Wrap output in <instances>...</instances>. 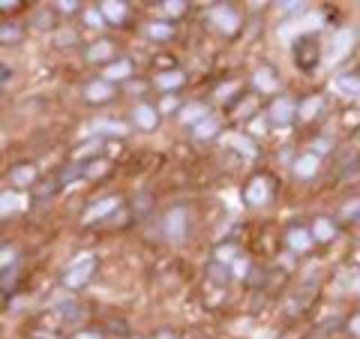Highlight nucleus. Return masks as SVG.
Here are the masks:
<instances>
[{
	"label": "nucleus",
	"instance_id": "nucleus-37",
	"mask_svg": "<svg viewBox=\"0 0 360 339\" xmlns=\"http://www.w3.org/2000/svg\"><path fill=\"white\" fill-rule=\"evenodd\" d=\"M354 228H357V232H360V216H357V219H354Z\"/></svg>",
	"mask_w": 360,
	"mask_h": 339
},
{
	"label": "nucleus",
	"instance_id": "nucleus-27",
	"mask_svg": "<svg viewBox=\"0 0 360 339\" xmlns=\"http://www.w3.org/2000/svg\"><path fill=\"white\" fill-rule=\"evenodd\" d=\"M150 36L153 39H168L172 36V27L168 24H150Z\"/></svg>",
	"mask_w": 360,
	"mask_h": 339
},
{
	"label": "nucleus",
	"instance_id": "nucleus-17",
	"mask_svg": "<svg viewBox=\"0 0 360 339\" xmlns=\"http://www.w3.org/2000/svg\"><path fill=\"white\" fill-rule=\"evenodd\" d=\"M22 39V27L18 24H0V43H18Z\"/></svg>",
	"mask_w": 360,
	"mask_h": 339
},
{
	"label": "nucleus",
	"instance_id": "nucleus-26",
	"mask_svg": "<svg viewBox=\"0 0 360 339\" xmlns=\"http://www.w3.org/2000/svg\"><path fill=\"white\" fill-rule=\"evenodd\" d=\"M228 144L240 147V153H255V144H249L246 138H240V135H232V138H228Z\"/></svg>",
	"mask_w": 360,
	"mask_h": 339
},
{
	"label": "nucleus",
	"instance_id": "nucleus-28",
	"mask_svg": "<svg viewBox=\"0 0 360 339\" xmlns=\"http://www.w3.org/2000/svg\"><path fill=\"white\" fill-rule=\"evenodd\" d=\"M213 126H216L213 121H207V123H204V121H202V123H195V135H213Z\"/></svg>",
	"mask_w": 360,
	"mask_h": 339
},
{
	"label": "nucleus",
	"instance_id": "nucleus-1",
	"mask_svg": "<svg viewBox=\"0 0 360 339\" xmlns=\"http://www.w3.org/2000/svg\"><path fill=\"white\" fill-rule=\"evenodd\" d=\"M294 61L300 69H313L322 61V45H318L315 36H300L294 43Z\"/></svg>",
	"mask_w": 360,
	"mask_h": 339
},
{
	"label": "nucleus",
	"instance_id": "nucleus-7",
	"mask_svg": "<svg viewBox=\"0 0 360 339\" xmlns=\"http://www.w3.org/2000/svg\"><path fill=\"white\" fill-rule=\"evenodd\" d=\"M285 241H288V246H292L294 253H306V249L313 246V234H309L306 228H292Z\"/></svg>",
	"mask_w": 360,
	"mask_h": 339
},
{
	"label": "nucleus",
	"instance_id": "nucleus-20",
	"mask_svg": "<svg viewBox=\"0 0 360 339\" xmlns=\"http://www.w3.org/2000/svg\"><path fill=\"white\" fill-rule=\"evenodd\" d=\"M318 108H322V99L318 96H313V99H306L303 103V108H297V114H300V121H309V117H313Z\"/></svg>",
	"mask_w": 360,
	"mask_h": 339
},
{
	"label": "nucleus",
	"instance_id": "nucleus-23",
	"mask_svg": "<svg viewBox=\"0 0 360 339\" xmlns=\"http://www.w3.org/2000/svg\"><path fill=\"white\" fill-rule=\"evenodd\" d=\"M117 207V198H108V202H103V204H96L93 211H87V219H96V216H103V213H112Z\"/></svg>",
	"mask_w": 360,
	"mask_h": 339
},
{
	"label": "nucleus",
	"instance_id": "nucleus-15",
	"mask_svg": "<svg viewBox=\"0 0 360 339\" xmlns=\"http://www.w3.org/2000/svg\"><path fill=\"white\" fill-rule=\"evenodd\" d=\"M15 282H18V271L13 264L3 267V271H0V292H13Z\"/></svg>",
	"mask_w": 360,
	"mask_h": 339
},
{
	"label": "nucleus",
	"instance_id": "nucleus-34",
	"mask_svg": "<svg viewBox=\"0 0 360 339\" xmlns=\"http://www.w3.org/2000/svg\"><path fill=\"white\" fill-rule=\"evenodd\" d=\"M153 339H177V336H174L172 331H159V333H156Z\"/></svg>",
	"mask_w": 360,
	"mask_h": 339
},
{
	"label": "nucleus",
	"instance_id": "nucleus-36",
	"mask_svg": "<svg viewBox=\"0 0 360 339\" xmlns=\"http://www.w3.org/2000/svg\"><path fill=\"white\" fill-rule=\"evenodd\" d=\"M75 339H99V336H96V333H78Z\"/></svg>",
	"mask_w": 360,
	"mask_h": 339
},
{
	"label": "nucleus",
	"instance_id": "nucleus-12",
	"mask_svg": "<svg viewBox=\"0 0 360 339\" xmlns=\"http://www.w3.org/2000/svg\"><path fill=\"white\" fill-rule=\"evenodd\" d=\"M313 232H315L318 241H333V237H336V225L330 223V219H315V228H313Z\"/></svg>",
	"mask_w": 360,
	"mask_h": 339
},
{
	"label": "nucleus",
	"instance_id": "nucleus-10",
	"mask_svg": "<svg viewBox=\"0 0 360 339\" xmlns=\"http://www.w3.org/2000/svg\"><path fill=\"white\" fill-rule=\"evenodd\" d=\"M9 177H13L15 186H30V183H33V177H36V168L30 163H22V165L13 168V174H9Z\"/></svg>",
	"mask_w": 360,
	"mask_h": 339
},
{
	"label": "nucleus",
	"instance_id": "nucleus-30",
	"mask_svg": "<svg viewBox=\"0 0 360 339\" xmlns=\"http://www.w3.org/2000/svg\"><path fill=\"white\" fill-rule=\"evenodd\" d=\"M9 207H15V198L13 195H0V213L9 211Z\"/></svg>",
	"mask_w": 360,
	"mask_h": 339
},
{
	"label": "nucleus",
	"instance_id": "nucleus-13",
	"mask_svg": "<svg viewBox=\"0 0 360 339\" xmlns=\"http://www.w3.org/2000/svg\"><path fill=\"white\" fill-rule=\"evenodd\" d=\"M103 15L108 22H120V18L126 15V3H120V0H112V3H103Z\"/></svg>",
	"mask_w": 360,
	"mask_h": 339
},
{
	"label": "nucleus",
	"instance_id": "nucleus-31",
	"mask_svg": "<svg viewBox=\"0 0 360 339\" xmlns=\"http://www.w3.org/2000/svg\"><path fill=\"white\" fill-rule=\"evenodd\" d=\"M348 327H352V333H354V336H360V315H352V318H348Z\"/></svg>",
	"mask_w": 360,
	"mask_h": 339
},
{
	"label": "nucleus",
	"instance_id": "nucleus-24",
	"mask_svg": "<svg viewBox=\"0 0 360 339\" xmlns=\"http://www.w3.org/2000/svg\"><path fill=\"white\" fill-rule=\"evenodd\" d=\"M207 276L213 279V282H228V276H232V273H228L223 264H210V273Z\"/></svg>",
	"mask_w": 360,
	"mask_h": 339
},
{
	"label": "nucleus",
	"instance_id": "nucleus-8",
	"mask_svg": "<svg viewBox=\"0 0 360 339\" xmlns=\"http://www.w3.org/2000/svg\"><path fill=\"white\" fill-rule=\"evenodd\" d=\"M165 223H168V225H165V232H168V237H174V241L186 232V213H183V211H172Z\"/></svg>",
	"mask_w": 360,
	"mask_h": 339
},
{
	"label": "nucleus",
	"instance_id": "nucleus-5",
	"mask_svg": "<svg viewBox=\"0 0 360 339\" xmlns=\"http://www.w3.org/2000/svg\"><path fill=\"white\" fill-rule=\"evenodd\" d=\"M133 121H135V126H142V129H156L159 114H156V108H153V105L138 103V105L133 108Z\"/></svg>",
	"mask_w": 360,
	"mask_h": 339
},
{
	"label": "nucleus",
	"instance_id": "nucleus-19",
	"mask_svg": "<svg viewBox=\"0 0 360 339\" xmlns=\"http://www.w3.org/2000/svg\"><path fill=\"white\" fill-rule=\"evenodd\" d=\"M255 78H258L255 84L262 87V91H270V87L276 84V82H273V78H276V73H273V69H267V66H264V69H258V73H255Z\"/></svg>",
	"mask_w": 360,
	"mask_h": 339
},
{
	"label": "nucleus",
	"instance_id": "nucleus-33",
	"mask_svg": "<svg viewBox=\"0 0 360 339\" xmlns=\"http://www.w3.org/2000/svg\"><path fill=\"white\" fill-rule=\"evenodd\" d=\"M352 144H354V151L360 153V129H354V135H352Z\"/></svg>",
	"mask_w": 360,
	"mask_h": 339
},
{
	"label": "nucleus",
	"instance_id": "nucleus-38",
	"mask_svg": "<svg viewBox=\"0 0 360 339\" xmlns=\"http://www.w3.org/2000/svg\"><path fill=\"white\" fill-rule=\"evenodd\" d=\"M135 339H138V336H135Z\"/></svg>",
	"mask_w": 360,
	"mask_h": 339
},
{
	"label": "nucleus",
	"instance_id": "nucleus-4",
	"mask_svg": "<svg viewBox=\"0 0 360 339\" xmlns=\"http://www.w3.org/2000/svg\"><path fill=\"white\" fill-rule=\"evenodd\" d=\"M294 117H297V108H294L292 99H276V103L270 105V121H273L279 129L292 126Z\"/></svg>",
	"mask_w": 360,
	"mask_h": 339
},
{
	"label": "nucleus",
	"instance_id": "nucleus-21",
	"mask_svg": "<svg viewBox=\"0 0 360 339\" xmlns=\"http://www.w3.org/2000/svg\"><path fill=\"white\" fill-rule=\"evenodd\" d=\"M213 18L225 27V31H228V27H234V24H237V15H234V13H228V9H223V6L213 9Z\"/></svg>",
	"mask_w": 360,
	"mask_h": 339
},
{
	"label": "nucleus",
	"instance_id": "nucleus-14",
	"mask_svg": "<svg viewBox=\"0 0 360 339\" xmlns=\"http://www.w3.org/2000/svg\"><path fill=\"white\" fill-rule=\"evenodd\" d=\"M156 84L165 87V91H172V87L183 84V73H177V69H172V73H163V75H156Z\"/></svg>",
	"mask_w": 360,
	"mask_h": 339
},
{
	"label": "nucleus",
	"instance_id": "nucleus-9",
	"mask_svg": "<svg viewBox=\"0 0 360 339\" xmlns=\"http://www.w3.org/2000/svg\"><path fill=\"white\" fill-rule=\"evenodd\" d=\"M294 172H297V177H313V174L318 172V156H315V153H303V156H297Z\"/></svg>",
	"mask_w": 360,
	"mask_h": 339
},
{
	"label": "nucleus",
	"instance_id": "nucleus-29",
	"mask_svg": "<svg viewBox=\"0 0 360 339\" xmlns=\"http://www.w3.org/2000/svg\"><path fill=\"white\" fill-rule=\"evenodd\" d=\"M165 9H168L172 15H183V13H186V3H177V0H172V3H165Z\"/></svg>",
	"mask_w": 360,
	"mask_h": 339
},
{
	"label": "nucleus",
	"instance_id": "nucleus-25",
	"mask_svg": "<svg viewBox=\"0 0 360 339\" xmlns=\"http://www.w3.org/2000/svg\"><path fill=\"white\" fill-rule=\"evenodd\" d=\"M57 315H63V322H75V318L82 315V309L73 306V303H66V306H60V309H57Z\"/></svg>",
	"mask_w": 360,
	"mask_h": 339
},
{
	"label": "nucleus",
	"instance_id": "nucleus-11",
	"mask_svg": "<svg viewBox=\"0 0 360 339\" xmlns=\"http://www.w3.org/2000/svg\"><path fill=\"white\" fill-rule=\"evenodd\" d=\"M112 52H114V45L108 43V39H99L96 45L87 48V57L90 61H105V57H112Z\"/></svg>",
	"mask_w": 360,
	"mask_h": 339
},
{
	"label": "nucleus",
	"instance_id": "nucleus-2",
	"mask_svg": "<svg viewBox=\"0 0 360 339\" xmlns=\"http://www.w3.org/2000/svg\"><path fill=\"white\" fill-rule=\"evenodd\" d=\"M93 267H96L93 255L78 258V262H75L73 267H66V273H63V285H69V288H82V285L87 282V279H90V273H93Z\"/></svg>",
	"mask_w": 360,
	"mask_h": 339
},
{
	"label": "nucleus",
	"instance_id": "nucleus-16",
	"mask_svg": "<svg viewBox=\"0 0 360 339\" xmlns=\"http://www.w3.org/2000/svg\"><path fill=\"white\" fill-rule=\"evenodd\" d=\"M129 73H133V66H129L126 61H120V63H112L105 69V82H114V78H126Z\"/></svg>",
	"mask_w": 360,
	"mask_h": 339
},
{
	"label": "nucleus",
	"instance_id": "nucleus-18",
	"mask_svg": "<svg viewBox=\"0 0 360 339\" xmlns=\"http://www.w3.org/2000/svg\"><path fill=\"white\" fill-rule=\"evenodd\" d=\"M108 159H96V163H84V174L87 177H103L105 172H108Z\"/></svg>",
	"mask_w": 360,
	"mask_h": 339
},
{
	"label": "nucleus",
	"instance_id": "nucleus-32",
	"mask_svg": "<svg viewBox=\"0 0 360 339\" xmlns=\"http://www.w3.org/2000/svg\"><path fill=\"white\" fill-rule=\"evenodd\" d=\"M330 151V142H327V138H324V142H315V156L318 153H327Z\"/></svg>",
	"mask_w": 360,
	"mask_h": 339
},
{
	"label": "nucleus",
	"instance_id": "nucleus-35",
	"mask_svg": "<svg viewBox=\"0 0 360 339\" xmlns=\"http://www.w3.org/2000/svg\"><path fill=\"white\" fill-rule=\"evenodd\" d=\"M6 78H9V69H0V87L6 84Z\"/></svg>",
	"mask_w": 360,
	"mask_h": 339
},
{
	"label": "nucleus",
	"instance_id": "nucleus-6",
	"mask_svg": "<svg viewBox=\"0 0 360 339\" xmlns=\"http://www.w3.org/2000/svg\"><path fill=\"white\" fill-rule=\"evenodd\" d=\"M84 96H87V103L99 105V103H105V99H112V87H108L105 78H96V82H90L84 87Z\"/></svg>",
	"mask_w": 360,
	"mask_h": 339
},
{
	"label": "nucleus",
	"instance_id": "nucleus-3",
	"mask_svg": "<svg viewBox=\"0 0 360 339\" xmlns=\"http://www.w3.org/2000/svg\"><path fill=\"white\" fill-rule=\"evenodd\" d=\"M243 198H246L249 204H255V207H258V204H264L267 198H273V183H270L264 174H258V177H253V181L246 183Z\"/></svg>",
	"mask_w": 360,
	"mask_h": 339
},
{
	"label": "nucleus",
	"instance_id": "nucleus-22",
	"mask_svg": "<svg viewBox=\"0 0 360 339\" xmlns=\"http://www.w3.org/2000/svg\"><path fill=\"white\" fill-rule=\"evenodd\" d=\"M240 103H243V105L234 108V112H232L234 121H240V117H246L249 112H255V96H243V99H240Z\"/></svg>",
	"mask_w": 360,
	"mask_h": 339
}]
</instances>
